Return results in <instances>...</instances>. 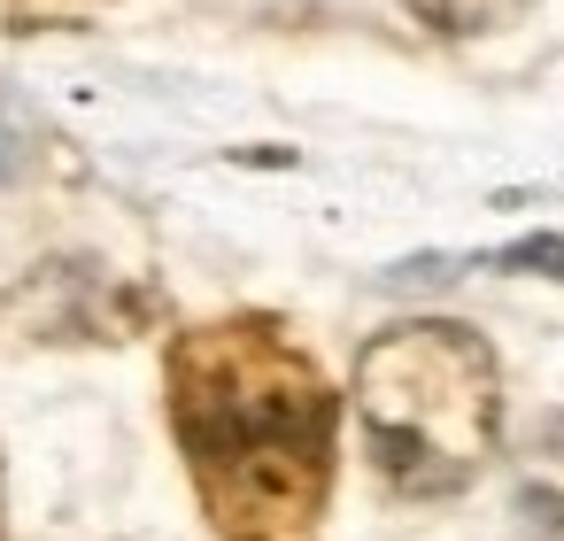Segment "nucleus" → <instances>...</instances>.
<instances>
[{"mask_svg": "<svg viewBox=\"0 0 564 541\" xmlns=\"http://www.w3.org/2000/svg\"><path fill=\"white\" fill-rule=\"evenodd\" d=\"M356 425L394 495H456L502 433L495 348L456 317H402L356 356Z\"/></svg>", "mask_w": 564, "mask_h": 541, "instance_id": "obj_2", "label": "nucleus"}, {"mask_svg": "<svg viewBox=\"0 0 564 541\" xmlns=\"http://www.w3.org/2000/svg\"><path fill=\"white\" fill-rule=\"evenodd\" d=\"M17 317L32 340H132L155 317V294L101 263H40L17 294Z\"/></svg>", "mask_w": 564, "mask_h": 541, "instance_id": "obj_3", "label": "nucleus"}, {"mask_svg": "<svg viewBox=\"0 0 564 541\" xmlns=\"http://www.w3.org/2000/svg\"><path fill=\"white\" fill-rule=\"evenodd\" d=\"M171 433L217 541H310L333 487L340 394L263 310L186 325L163 356Z\"/></svg>", "mask_w": 564, "mask_h": 541, "instance_id": "obj_1", "label": "nucleus"}, {"mask_svg": "<svg viewBox=\"0 0 564 541\" xmlns=\"http://www.w3.org/2000/svg\"><path fill=\"white\" fill-rule=\"evenodd\" d=\"M402 9L433 32H495L518 17V0H402Z\"/></svg>", "mask_w": 564, "mask_h": 541, "instance_id": "obj_5", "label": "nucleus"}, {"mask_svg": "<svg viewBox=\"0 0 564 541\" xmlns=\"http://www.w3.org/2000/svg\"><path fill=\"white\" fill-rule=\"evenodd\" d=\"M495 263H502V271H541V279H564V240H556V232H533V240L502 248Z\"/></svg>", "mask_w": 564, "mask_h": 541, "instance_id": "obj_6", "label": "nucleus"}, {"mask_svg": "<svg viewBox=\"0 0 564 541\" xmlns=\"http://www.w3.org/2000/svg\"><path fill=\"white\" fill-rule=\"evenodd\" d=\"M518 510L533 533H564V418H549L525 441V472H518Z\"/></svg>", "mask_w": 564, "mask_h": 541, "instance_id": "obj_4", "label": "nucleus"}, {"mask_svg": "<svg viewBox=\"0 0 564 541\" xmlns=\"http://www.w3.org/2000/svg\"><path fill=\"white\" fill-rule=\"evenodd\" d=\"M101 9H109V0H17V24L24 32H40V24H86Z\"/></svg>", "mask_w": 564, "mask_h": 541, "instance_id": "obj_7", "label": "nucleus"}, {"mask_svg": "<svg viewBox=\"0 0 564 541\" xmlns=\"http://www.w3.org/2000/svg\"><path fill=\"white\" fill-rule=\"evenodd\" d=\"M24 163H32V132H24V117L9 101H0V186L24 178Z\"/></svg>", "mask_w": 564, "mask_h": 541, "instance_id": "obj_8", "label": "nucleus"}]
</instances>
